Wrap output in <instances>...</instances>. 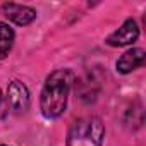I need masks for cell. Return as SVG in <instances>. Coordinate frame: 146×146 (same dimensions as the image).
Masks as SVG:
<instances>
[{
    "instance_id": "cell-1",
    "label": "cell",
    "mask_w": 146,
    "mask_h": 146,
    "mask_svg": "<svg viewBox=\"0 0 146 146\" xmlns=\"http://www.w3.org/2000/svg\"><path fill=\"white\" fill-rule=\"evenodd\" d=\"M70 84L72 74L67 69H58L46 78L40 98V108L46 119H57L64 113L67 107Z\"/></svg>"
},
{
    "instance_id": "cell-2",
    "label": "cell",
    "mask_w": 146,
    "mask_h": 146,
    "mask_svg": "<svg viewBox=\"0 0 146 146\" xmlns=\"http://www.w3.org/2000/svg\"><path fill=\"white\" fill-rule=\"evenodd\" d=\"M103 137V122L98 117H83L76 120L69 129L67 146H102Z\"/></svg>"
},
{
    "instance_id": "cell-3",
    "label": "cell",
    "mask_w": 146,
    "mask_h": 146,
    "mask_svg": "<svg viewBox=\"0 0 146 146\" xmlns=\"http://www.w3.org/2000/svg\"><path fill=\"white\" fill-rule=\"evenodd\" d=\"M7 108L21 113L28 110L29 107V91L21 81H12L7 88V96H5Z\"/></svg>"
},
{
    "instance_id": "cell-4",
    "label": "cell",
    "mask_w": 146,
    "mask_h": 146,
    "mask_svg": "<svg viewBox=\"0 0 146 146\" xmlns=\"http://www.w3.org/2000/svg\"><path fill=\"white\" fill-rule=\"evenodd\" d=\"M139 36V28L137 23L134 19H127L117 31H113L108 38L107 43L110 46H125V45H132Z\"/></svg>"
},
{
    "instance_id": "cell-5",
    "label": "cell",
    "mask_w": 146,
    "mask_h": 146,
    "mask_svg": "<svg viewBox=\"0 0 146 146\" xmlns=\"http://www.w3.org/2000/svg\"><path fill=\"white\" fill-rule=\"evenodd\" d=\"M2 14L9 21L16 23L17 26H28L36 19L35 9H31L28 5H21V4H12V2H7L2 5Z\"/></svg>"
},
{
    "instance_id": "cell-6",
    "label": "cell",
    "mask_w": 146,
    "mask_h": 146,
    "mask_svg": "<svg viewBox=\"0 0 146 146\" xmlns=\"http://www.w3.org/2000/svg\"><path fill=\"white\" fill-rule=\"evenodd\" d=\"M144 58H146V53L143 48H131L117 60V70L120 74H129V72L136 70L144 64Z\"/></svg>"
},
{
    "instance_id": "cell-7",
    "label": "cell",
    "mask_w": 146,
    "mask_h": 146,
    "mask_svg": "<svg viewBox=\"0 0 146 146\" xmlns=\"http://www.w3.org/2000/svg\"><path fill=\"white\" fill-rule=\"evenodd\" d=\"M14 45V31L9 24L0 23V58H5Z\"/></svg>"
},
{
    "instance_id": "cell-8",
    "label": "cell",
    "mask_w": 146,
    "mask_h": 146,
    "mask_svg": "<svg viewBox=\"0 0 146 146\" xmlns=\"http://www.w3.org/2000/svg\"><path fill=\"white\" fill-rule=\"evenodd\" d=\"M9 108H7V103H5V98L2 96V93H0V119H4L7 115Z\"/></svg>"
},
{
    "instance_id": "cell-9",
    "label": "cell",
    "mask_w": 146,
    "mask_h": 146,
    "mask_svg": "<svg viewBox=\"0 0 146 146\" xmlns=\"http://www.w3.org/2000/svg\"><path fill=\"white\" fill-rule=\"evenodd\" d=\"M0 146H4V144H0Z\"/></svg>"
}]
</instances>
